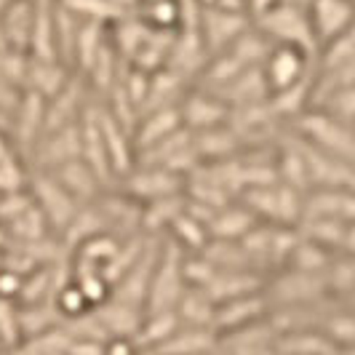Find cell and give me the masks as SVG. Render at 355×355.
<instances>
[{
  "label": "cell",
  "instance_id": "3957f363",
  "mask_svg": "<svg viewBox=\"0 0 355 355\" xmlns=\"http://www.w3.org/2000/svg\"><path fill=\"white\" fill-rule=\"evenodd\" d=\"M310 56L313 53L297 49V46H270L259 64L267 96H275V94L310 83V75H313Z\"/></svg>",
  "mask_w": 355,
  "mask_h": 355
},
{
  "label": "cell",
  "instance_id": "ba28073f",
  "mask_svg": "<svg viewBox=\"0 0 355 355\" xmlns=\"http://www.w3.org/2000/svg\"><path fill=\"white\" fill-rule=\"evenodd\" d=\"M53 307H56V313L64 315V318H80V315H86L91 310L89 300L83 297V291L72 284V281H67V284L53 294Z\"/></svg>",
  "mask_w": 355,
  "mask_h": 355
},
{
  "label": "cell",
  "instance_id": "9c48e42d",
  "mask_svg": "<svg viewBox=\"0 0 355 355\" xmlns=\"http://www.w3.org/2000/svg\"><path fill=\"white\" fill-rule=\"evenodd\" d=\"M179 3L177 0H150V6L144 8V21L150 30L168 33L179 21Z\"/></svg>",
  "mask_w": 355,
  "mask_h": 355
},
{
  "label": "cell",
  "instance_id": "5b68a950",
  "mask_svg": "<svg viewBox=\"0 0 355 355\" xmlns=\"http://www.w3.org/2000/svg\"><path fill=\"white\" fill-rule=\"evenodd\" d=\"M27 187H30L33 206L43 214V219L49 222V227H62V230H67V225L72 222V216L78 214L80 203H78L49 171H40L37 177H30Z\"/></svg>",
  "mask_w": 355,
  "mask_h": 355
},
{
  "label": "cell",
  "instance_id": "277c9868",
  "mask_svg": "<svg viewBox=\"0 0 355 355\" xmlns=\"http://www.w3.org/2000/svg\"><path fill=\"white\" fill-rule=\"evenodd\" d=\"M297 139L313 150L353 163V125H342L318 110L297 115Z\"/></svg>",
  "mask_w": 355,
  "mask_h": 355
},
{
  "label": "cell",
  "instance_id": "6da1fadb",
  "mask_svg": "<svg viewBox=\"0 0 355 355\" xmlns=\"http://www.w3.org/2000/svg\"><path fill=\"white\" fill-rule=\"evenodd\" d=\"M257 33L265 37L270 46H297L304 51H315V37L307 21V8L278 3L262 17H257Z\"/></svg>",
  "mask_w": 355,
  "mask_h": 355
},
{
  "label": "cell",
  "instance_id": "8992f818",
  "mask_svg": "<svg viewBox=\"0 0 355 355\" xmlns=\"http://www.w3.org/2000/svg\"><path fill=\"white\" fill-rule=\"evenodd\" d=\"M353 0H310L307 21L315 37V46L353 33Z\"/></svg>",
  "mask_w": 355,
  "mask_h": 355
},
{
  "label": "cell",
  "instance_id": "52a82bcc",
  "mask_svg": "<svg viewBox=\"0 0 355 355\" xmlns=\"http://www.w3.org/2000/svg\"><path fill=\"white\" fill-rule=\"evenodd\" d=\"M179 118H182V125H190L193 131H206V128H214V125L227 123L230 118V110L222 99H216L209 91H198V94H190L187 99H182L179 105Z\"/></svg>",
  "mask_w": 355,
  "mask_h": 355
},
{
  "label": "cell",
  "instance_id": "7a4b0ae2",
  "mask_svg": "<svg viewBox=\"0 0 355 355\" xmlns=\"http://www.w3.org/2000/svg\"><path fill=\"white\" fill-rule=\"evenodd\" d=\"M302 196L300 190L288 187L284 182H267L259 187H249L243 206L257 219H267L272 227H291L302 216Z\"/></svg>",
  "mask_w": 355,
  "mask_h": 355
},
{
  "label": "cell",
  "instance_id": "30bf717a",
  "mask_svg": "<svg viewBox=\"0 0 355 355\" xmlns=\"http://www.w3.org/2000/svg\"><path fill=\"white\" fill-rule=\"evenodd\" d=\"M281 0H246V11H249V17H262L265 11H270L272 6H278Z\"/></svg>",
  "mask_w": 355,
  "mask_h": 355
}]
</instances>
